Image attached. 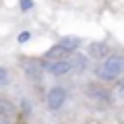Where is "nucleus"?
<instances>
[{
	"instance_id": "nucleus-1",
	"label": "nucleus",
	"mask_w": 124,
	"mask_h": 124,
	"mask_svg": "<svg viewBox=\"0 0 124 124\" xmlns=\"http://www.w3.org/2000/svg\"><path fill=\"white\" fill-rule=\"evenodd\" d=\"M122 72H124V58L118 56V54L108 56L106 62H103V66L97 68V77L101 81H114V79H118Z\"/></svg>"
},
{
	"instance_id": "nucleus-2",
	"label": "nucleus",
	"mask_w": 124,
	"mask_h": 124,
	"mask_svg": "<svg viewBox=\"0 0 124 124\" xmlns=\"http://www.w3.org/2000/svg\"><path fill=\"white\" fill-rule=\"evenodd\" d=\"M64 99H66V91H64V87H52L48 91L46 103H48V108L52 112H56V110H60V108L64 106Z\"/></svg>"
},
{
	"instance_id": "nucleus-3",
	"label": "nucleus",
	"mask_w": 124,
	"mask_h": 124,
	"mask_svg": "<svg viewBox=\"0 0 124 124\" xmlns=\"http://www.w3.org/2000/svg\"><path fill=\"white\" fill-rule=\"evenodd\" d=\"M21 66H23V70H25L27 77L39 79L41 72L46 70V62L44 60H35V58H25V60H21Z\"/></svg>"
},
{
	"instance_id": "nucleus-4",
	"label": "nucleus",
	"mask_w": 124,
	"mask_h": 124,
	"mask_svg": "<svg viewBox=\"0 0 124 124\" xmlns=\"http://www.w3.org/2000/svg\"><path fill=\"white\" fill-rule=\"evenodd\" d=\"M46 70L54 77L68 75V72H72V62H70V58H64V60H58V62H46Z\"/></svg>"
},
{
	"instance_id": "nucleus-5",
	"label": "nucleus",
	"mask_w": 124,
	"mask_h": 124,
	"mask_svg": "<svg viewBox=\"0 0 124 124\" xmlns=\"http://www.w3.org/2000/svg\"><path fill=\"white\" fill-rule=\"evenodd\" d=\"M87 93H89V97H91V99H95V101L101 103V106H108V103H110V95H108L101 87L89 85V87H87Z\"/></svg>"
},
{
	"instance_id": "nucleus-6",
	"label": "nucleus",
	"mask_w": 124,
	"mask_h": 124,
	"mask_svg": "<svg viewBox=\"0 0 124 124\" xmlns=\"http://www.w3.org/2000/svg\"><path fill=\"white\" fill-rule=\"evenodd\" d=\"M66 50L62 48L60 44L58 46H54V48H50L48 52H46V56H44V60L46 62H58V60H64V56H66Z\"/></svg>"
},
{
	"instance_id": "nucleus-7",
	"label": "nucleus",
	"mask_w": 124,
	"mask_h": 124,
	"mask_svg": "<svg viewBox=\"0 0 124 124\" xmlns=\"http://www.w3.org/2000/svg\"><path fill=\"white\" fill-rule=\"evenodd\" d=\"M108 52H110V48L103 41H95V44L89 46V56L91 58H103V56H108Z\"/></svg>"
},
{
	"instance_id": "nucleus-8",
	"label": "nucleus",
	"mask_w": 124,
	"mask_h": 124,
	"mask_svg": "<svg viewBox=\"0 0 124 124\" xmlns=\"http://www.w3.org/2000/svg\"><path fill=\"white\" fill-rule=\"evenodd\" d=\"M15 110H17V106L10 99L0 97V118H10V116H15Z\"/></svg>"
},
{
	"instance_id": "nucleus-9",
	"label": "nucleus",
	"mask_w": 124,
	"mask_h": 124,
	"mask_svg": "<svg viewBox=\"0 0 124 124\" xmlns=\"http://www.w3.org/2000/svg\"><path fill=\"white\" fill-rule=\"evenodd\" d=\"M60 46L66 50V52H75V50L81 46V39H79V37H75V35H66V37H62Z\"/></svg>"
},
{
	"instance_id": "nucleus-10",
	"label": "nucleus",
	"mask_w": 124,
	"mask_h": 124,
	"mask_svg": "<svg viewBox=\"0 0 124 124\" xmlns=\"http://www.w3.org/2000/svg\"><path fill=\"white\" fill-rule=\"evenodd\" d=\"M70 62H72V70L75 72H85L87 66H89V58L87 56H75V58H70Z\"/></svg>"
},
{
	"instance_id": "nucleus-11",
	"label": "nucleus",
	"mask_w": 124,
	"mask_h": 124,
	"mask_svg": "<svg viewBox=\"0 0 124 124\" xmlns=\"http://www.w3.org/2000/svg\"><path fill=\"white\" fill-rule=\"evenodd\" d=\"M33 8V0H21V10H31Z\"/></svg>"
},
{
	"instance_id": "nucleus-12",
	"label": "nucleus",
	"mask_w": 124,
	"mask_h": 124,
	"mask_svg": "<svg viewBox=\"0 0 124 124\" xmlns=\"http://www.w3.org/2000/svg\"><path fill=\"white\" fill-rule=\"evenodd\" d=\"M6 79H8V72H6L4 66H0V83H4Z\"/></svg>"
},
{
	"instance_id": "nucleus-13",
	"label": "nucleus",
	"mask_w": 124,
	"mask_h": 124,
	"mask_svg": "<svg viewBox=\"0 0 124 124\" xmlns=\"http://www.w3.org/2000/svg\"><path fill=\"white\" fill-rule=\"evenodd\" d=\"M118 97H120V99L124 101V81H122V83L118 85Z\"/></svg>"
},
{
	"instance_id": "nucleus-14",
	"label": "nucleus",
	"mask_w": 124,
	"mask_h": 124,
	"mask_svg": "<svg viewBox=\"0 0 124 124\" xmlns=\"http://www.w3.org/2000/svg\"><path fill=\"white\" fill-rule=\"evenodd\" d=\"M27 39H29V33H27V31H23L21 35H19V41H21V44H25Z\"/></svg>"
}]
</instances>
